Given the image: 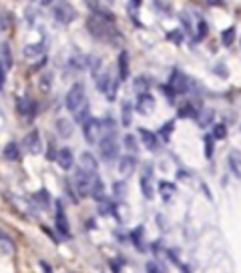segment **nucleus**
I'll return each instance as SVG.
<instances>
[{"label":"nucleus","mask_w":241,"mask_h":273,"mask_svg":"<svg viewBox=\"0 0 241 273\" xmlns=\"http://www.w3.org/2000/svg\"><path fill=\"white\" fill-rule=\"evenodd\" d=\"M87 29H89V33L93 34L95 38H101V40L111 38V36H117L115 29H113V22L103 18V16H97V14H93L87 20Z\"/></svg>","instance_id":"obj_1"},{"label":"nucleus","mask_w":241,"mask_h":273,"mask_svg":"<svg viewBox=\"0 0 241 273\" xmlns=\"http://www.w3.org/2000/svg\"><path fill=\"white\" fill-rule=\"evenodd\" d=\"M85 87L81 85V83H74L72 87H70V91L67 93V108L72 111V113H76V111H81L83 106H85Z\"/></svg>","instance_id":"obj_2"},{"label":"nucleus","mask_w":241,"mask_h":273,"mask_svg":"<svg viewBox=\"0 0 241 273\" xmlns=\"http://www.w3.org/2000/svg\"><path fill=\"white\" fill-rule=\"evenodd\" d=\"M93 185H95V177H91V173H87L85 169L76 171L74 177V187L78 191V195H91L93 193Z\"/></svg>","instance_id":"obj_3"},{"label":"nucleus","mask_w":241,"mask_h":273,"mask_svg":"<svg viewBox=\"0 0 241 273\" xmlns=\"http://www.w3.org/2000/svg\"><path fill=\"white\" fill-rule=\"evenodd\" d=\"M117 155H119L117 137L113 135V133H109V135H104L103 141H101V157H103V161H115Z\"/></svg>","instance_id":"obj_4"},{"label":"nucleus","mask_w":241,"mask_h":273,"mask_svg":"<svg viewBox=\"0 0 241 273\" xmlns=\"http://www.w3.org/2000/svg\"><path fill=\"white\" fill-rule=\"evenodd\" d=\"M52 14H55V20L61 22V24H69L70 20L76 18V10H74L70 4H67V2H59V4H55Z\"/></svg>","instance_id":"obj_5"},{"label":"nucleus","mask_w":241,"mask_h":273,"mask_svg":"<svg viewBox=\"0 0 241 273\" xmlns=\"http://www.w3.org/2000/svg\"><path fill=\"white\" fill-rule=\"evenodd\" d=\"M101 129H103V123L99 121V119H89L87 123H85V127H83V133H85V141L89 143V145H95L97 141H99V137H101Z\"/></svg>","instance_id":"obj_6"},{"label":"nucleus","mask_w":241,"mask_h":273,"mask_svg":"<svg viewBox=\"0 0 241 273\" xmlns=\"http://www.w3.org/2000/svg\"><path fill=\"white\" fill-rule=\"evenodd\" d=\"M169 87H171L177 95L187 93V91H189V78H187V76H185L181 70H173L171 80H169Z\"/></svg>","instance_id":"obj_7"},{"label":"nucleus","mask_w":241,"mask_h":273,"mask_svg":"<svg viewBox=\"0 0 241 273\" xmlns=\"http://www.w3.org/2000/svg\"><path fill=\"white\" fill-rule=\"evenodd\" d=\"M24 149L31 153V155H38V153H42V141H40V133L38 131H31L29 135L24 137Z\"/></svg>","instance_id":"obj_8"},{"label":"nucleus","mask_w":241,"mask_h":273,"mask_svg":"<svg viewBox=\"0 0 241 273\" xmlns=\"http://www.w3.org/2000/svg\"><path fill=\"white\" fill-rule=\"evenodd\" d=\"M151 177H153V165H145V171L141 175V191L145 199H153V187H151Z\"/></svg>","instance_id":"obj_9"},{"label":"nucleus","mask_w":241,"mask_h":273,"mask_svg":"<svg viewBox=\"0 0 241 273\" xmlns=\"http://www.w3.org/2000/svg\"><path fill=\"white\" fill-rule=\"evenodd\" d=\"M36 111H38V104H36L33 99H29V97H22V99H18V113L22 115V117H26V119H33L36 115Z\"/></svg>","instance_id":"obj_10"},{"label":"nucleus","mask_w":241,"mask_h":273,"mask_svg":"<svg viewBox=\"0 0 241 273\" xmlns=\"http://www.w3.org/2000/svg\"><path fill=\"white\" fill-rule=\"evenodd\" d=\"M153 108H155V99L151 97V95H147V93H141L137 99V111L141 115H151L153 113Z\"/></svg>","instance_id":"obj_11"},{"label":"nucleus","mask_w":241,"mask_h":273,"mask_svg":"<svg viewBox=\"0 0 241 273\" xmlns=\"http://www.w3.org/2000/svg\"><path fill=\"white\" fill-rule=\"evenodd\" d=\"M55 225H57L59 233H63L65 237H69L70 235V227H69V223H67V217H65V213H63V205L61 203H57V217H55Z\"/></svg>","instance_id":"obj_12"},{"label":"nucleus","mask_w":241,"mask_h":273,"mask_svg":"<svg viewBox=\"0 0 241 273\" xmlns=\"http://www.w3.org/2000/svg\"><path fill=\"white\" fill-rule=\"evenodd\" d=\"M117 67H119V80H127L129 78V54H127V50L119 52Z\"/></svg>","instance_id":"obj_13"},{"label":"nucleus","mask_w":241,"mask_h":273,"mask_svg":"<svg viewBox=\"0 0 241 273\" xmlns=\"http://www.w3.org/2000/svg\"><path fill=\"white\" fill-rule=\"evenodd\" d=\"M139 139L143 141V145H145L149 151H155V149H157V145H159L157 135H155V133H151L149 129H139Z\"/></svg>","instance_id":"obj_14"},{"label":"nucleus","mask_w":241,"mask_h":273,"mask_svg":"<svg viewBox=\"0 0 241 273\" xmlns=\"http://www.w3.org/2000/svg\"><path fill=\"white\" fill-rule=\"evenodd\" d=\"M57 161H59V165L65 171H70L72 169V163H74L72 151H70V149H61V151L57 153Z\"/></svg>","instance_id":"obj_15"},{"label":"nucleus","mask_w":241,"mask_h":273,"mask_svg":"<svg viewBox=\"0 0 241 273\" xmlns=\"http://www.w3.org/2000/svg\"><path fill=\"white\" fill-rule=\"evenodd\" d=\"M135 165H137V161H135V157H131V155L119 159V171H121V175H125V177L133 173Z\"/></svg>","instance_id":"obj_16"},{"label":"nucleus","mask_w":241,"mask_h":273,"mask_svg":"<svg viewBox=\"0 0 241 273\" xmlns=\"http://www.w3.org/2000/svg\"><path fill=\"white\" fill-rule=\"evenodd\" d=\"M81 167L87 171V173H95L99 165H97V159L91 153H83L81 155Z\"/></svg>","instance_id":"obj_17"},{"label":"nucleus","mask_w":241,"mask_h":273,"mask_svg":"<svg viewBox=\"0 0 241 273\" xmlns=\"http://www.w3.org/2000/svg\"><path fill=\"white\" fill-rule=\"evenodd\" d=\"M2 155H4L6 161H18L20 159V149H18L16 143H8L4 147V151H2Z\"/></svg>","instance_id":"obj_18"},{"label":"nucleus","mask_w":241,"mask_h":273,"mask_svg":"<svg viewBox=\"0 0 241 273\" xmlns=\"http://www.w3.org/2000/svg\"><path fill=\"white\" fill-rule=\"evenodd\" d=\"M12 67V50L8 42H2V70H8Z\"/></svg>","instance_id":"obj_19"},{"label":"nucleus","mask_w":241,"mask_h":273,"mask_svg":"<svg viewBox=\"0 0 241 273\" xmlns=\"http://www.w3.org/2000/svg\"><path fill=\"white\" fill-rule=\"evenodd\" d=\"M42 52H44V42H40V44H29V46H24V57H29V59L40 57Z\"/></svg>","instance_id":"obj_20"},{"label":"nucleus","mask_w":241,"mask_h":273,"mask_svg":"<svg viewBox=\"0 0 241 273\" xmlns=\"http://www.w3.org/2000/svg\"><path fill=\"white\" fill-rule=\"evenodd\" d=\"M97 87H99L101 93H109V89H111V76H109V72H103V74L97 76Z\"/></svg>","instance_id":"obj_21"},{"label":"nucleus","mask_w":241,"mask_h":273,"mask_svg":"<svg viewBox=\"0 0 241 273\" xmlns=\"http://www.w3.org/2000/svg\"><path fill=\"white\" fill-rule=\"evenodd\" d=\"M91 195H93V197H95V199H97L99 203H101V201H104V187H103V181H101V179H97V177H95V185H93V193H91Z\"/></svg>","instance_id":"obj_22"},{"label":"nucleus","mask_w":241,"mask_h":273,"mask_svg":"<svg viewBox=\"0 0 241 273\" xmlns=\"http://www.w3.org/2000/svg\"><path fill=\"white\" fill-rule=\"evenodd\" d=\"M159 191H161L163 199H165V201H169V199H171V195L175 193V185H173V183H167V181H161V183H159Z\"/></svg>","instance_id":"obj_23"},{"label":"nucleus","mask_w":241,"mask_h":273,"mask_svg":"<svg viewBox=\"0 0 241 273\" xmlns=\"http://www.w3.org/2000/svg\"><path fill=\"white\" fill-rule=\"evenodd\" d=\"M179 117H189V119H197L199 117V111L193 106V104H183L179 108Z\"/></svg>","instance_id":"obj_24"},{"label":"nucleus","mask_w":241,"mask_h":273,"mask_svg":"<svg viewBox=\"0 0 241 273\" xmlns=\"http://www.w3.org/2000/svg\"><path fill=\"white\" fill-rule=\"evenodd\" d=\"M57 131L61 133V137H70L72 135V125H70V121H65V119H61L59 123H57Z\"/></svg>","instance_id":"obj_25"},{"label":"nucleus","mask_w":241,"mask_h":273,"mask_svg":"<svg viewBox=\"0 0 241 273\" xmlns=\"http://www.w3.org/2000/svg\"><path fill=\"white\" fill-rule=\"evenodd\" d=\"M125 147H127V151L129 153H139V141L135 135H125Z\"/></svg>","instance_id":"obj_26"},{"label":"nucleus","mask_w":241,"mask_h":273,"mask_svg":"<svg viewBox=\"0 0 241 273\" xmlns=\"http://www.w3.org/2000/svg\"><path fill=\"white\" fill-rule=\"evenodd\" d=\"M89 119H91V117H89V102H85V106L74 113V121H76V123H87Z\"/></svg>","instance_id":"obj_27"},{"label":"nucleus","mask_w":241,"mask_h":273,"mask_svg":"<svg viewBox=\"0 0 241 273\" xmlns=\"http://www.w3.org/2000/svg\"><path fill=\"white\" fill-rule=\"evenodd\" d=\"M2 251L4 253H8V255H12L14 253V245H12V241H10V237L6 235V231H2Z\"/></svg>","instance_id":"obj_28"},{"label":"nucleus","mask_w":241,"mask_h":273,"mask_svg":"<svg viewBox=\"0 0 241 273\" xmlns=\"http://www.w3.org/2000/svg\"><path fill=\"white\" fill-rule=\"evenodd\" d=\"M35 201H36V203H40V207H42V209H46V207L50 205V203H48V201H50V197H48V193L42 189V191L35 193Z\"/></svg>","instance_id":"obj_29"},{"label":"nucleus","mask_w":241,"mask_h":273,"mask_svg":"<svg viewBox=\"0 0 241 273\" xmlns=\"http://www.w3.org/2000/svg\"><path fill=\"white\" fill-rule=\"evenodd\" d=\"M233 38H235V26L225 29V31H223V34H221V40H223V44H225V46H231Z\"/></svg>","instance_id":"obj_30"},{"label":"nucleus","mask_w":241,"mask_h":273,"mask_svg":"<svg viewBox=\"0 0 241 273\" xmlns=\"http://www.w3.org/2000/svg\"><path fill=\"white\" fill-rule=\"evenodd\" d=\"M131 111H133V106H131V102H123V125L125 127H129L131 125Z\"/></svg>","instance_id":"obj_31"},{"label":"nucleus","mask_w":241,"mask_h":273,"mask_svg":"<svg viewBox=\"0 0 241 273\" xmlns=\"http://www.w3.org/2000/svg\"><path fill=\"white\" fill-rule=\"evenodd\" d=\"M145 269H147V273H167V269H165L159 261H149V263L145 265Z\"/></svg>","instance_id":"obj_32"},{"label":"nucleus","mask_w":241,"mask_h":273,"mask_svg":"<svg viewBox=\"0 0 241 273\" xmlns=\"http://www.w3.org/2000/svg\"><path fill=\"white\" fill-rule=\"evenodd\" d=\"M225 137H227V127H225V125H215V127H213V139L223 141Z\"/></svg>","instance_id":"obj_33"},{"label":"nucleus","mask_w":241,"mask_h":273,"mask_svg":"<svg viewBox=\"0 0 241 273\" xmlns=\"http://www.w3.org/2000/svg\"><path fill=\"white\" fill-rule=\"evenodd\" d=\"M183 38H185L183 31H171V33H167V40H171V42H175V44H181Z\"/></svg>","instance_id":"obj_34"},{"label":"nucleus","mask_w":241,"mask_h":273,"mask_svg":"<svg viewBox=\"0 0 241 273\" xmlns=\"http://www.w3.org/2000/svg\"><path fill=\"white\" fill-rule=\"evenodd\" d=\"M207 33H209L207 22L205 20H199V22H197V34H195V36H197V40H203V38L207 36Z\"/></svg>","instance_id":"obj_35"},{"label":"nucleus","mask_w":241,"mask_h":273,"mask_svg":"<svg viewBox=\"0 0 241 273\" xmlns=\"http://www.w3.org/2000/svg\"><path fill=\"white\" fill-rule=\"evenodd\" d=\"M173 127H175V121H169V125H163V127H161V131H159V135L163 137L165 141H169V135H171Z\"/></svg>","instance_id":"obj_36"},{"label":"nucleus","mask_w":241,"mask_h":273,"mask_svg":"<svg viewBox=\"0 0 241 273\" xmlns=\"http://www.w3.org/2000/svg\"><path fill=\"white\" fill-rule=\"evenodd\" d=\"M131 239H133V243H137V247H143V243H141V239H143V227L133 229L131 231Z\"/></svg>","instance_id":"obj_37"},{"label":"nucleus","mask_w":241,"mask_h":273,"mask_svg":"<svg viewBox=\"0 0 241 273\" xmlns=\"http://www.w3.org/2000/svg\"><path fill=\"white\" fill-rule=\"evenodd\" d=\"M205 157L207 159L213 157V137L211 135H205Z\"/></svg>","instance_id":"obj_38"},{"label":"nucleus","mask_w":241,"mask_h":273,"mask_svg":"<svg viewBox=\"0 0 241 273\" xmlns=\"http://www.w3.org/2000/svg\"><path fill=\"white\" fill-rule=\"evenodd\" d=\"M99 213H101V215H109V213H113V205L109 203L106 199L101 201V203H99Z\"/></svg>","instance_id":"obj_39"},{"label":"nucleus","mask_w":241,"mask_h":273,"mask_svg":"<svg viewBox=\"0 0 241 273\" xmlns=\"http://www.w3.org/2000/svg\"><path fill=\"white\" fill-rule=\"evenodd\" d=\"M147 85H149V83H147L145 76H137V78H135V89H137V91H145Z\"/></svg>","instance_id":"obj_40"},{"label":"nucleus","mask_w":241,"mask_h":273,"mask_svg":"<svg viewBox=\"0 0 241 273\" xmlns=\"http://www.w3.org/2000/svg\"><path fill=\"white\" fill-rule=\"evenodd\" d=\"M161 91H163V95H165V97H167V99H169V101H175V95H177V93H175V91H173L171 87H169V85H165V87H161Z\"/></svg>","instance_id":"obj_41"},{"label":"nucleus","mask_w":241,"mask_h":273,"mask_svg":"<svg viewBox=\"0 0 241 273\" xmlns=\"http://www.w3.org/2000/svg\"><path fill=\"white\" fill-rule=\"evenodd\" d=\"M123 185H125V183H115V193H117V195H123V193H125V187H123Z\"/></svg>","instance_id":"obj_42"},{"label":"nucleus","mask_w":241,"mask_h":273,"mask_svg":"<svg viewBox=\"0 0 241 273\" xmlns=\"http://www.w3.org/2000/svg\"><path fill=\"white\" fill-rule=\"evenodd\" d=\"M55 157H57V155H55V147H52V145H48V153H46V159H48V161H52Z\"/></svg>","instance_id":"obj_43"},{"label":"nucleus","mask_w":241,"mask_h":273,"mask_svg":"<svg viewBox=\"0 0 241 273\" xmlns=\"http://www.w3.org/2000/svg\"><path fill=\"white\" fill-rule=\"evenodd\" d=\"M40 267H42V271H44V273H52V271H50V265H48L46 261H40Z\"/></svg>","instance_id":"obj_44"},{"label":"nucleus","mask_w":241,"mask_h":273,"mask_svg":"<svg viewBox=\"0 0 241 273\" xmlns=\"http://www.w3.org/2000/svg\"><path fill=\"white\" fill-rule=\"evenodd\" d=\"M48 83H50V74H46V76H44V80H42V89H44V91L48 89Z\"/></svg>","instance_id":"obj_45"},{"label":"nucleus","mask_w":241,"mask_h":273,"mask_svg":"<svg viewBox=\"0 0 241 273\" xmlns=\"http://www.w3.org/2000/svg\"><path fill=\"white\" fill-rule=\"evenodd\" d=\"M8 26H10V24H8V18H6V16H2V31H6Z\"/></svg>","instance_id":"obj_46"}]
</instances>
